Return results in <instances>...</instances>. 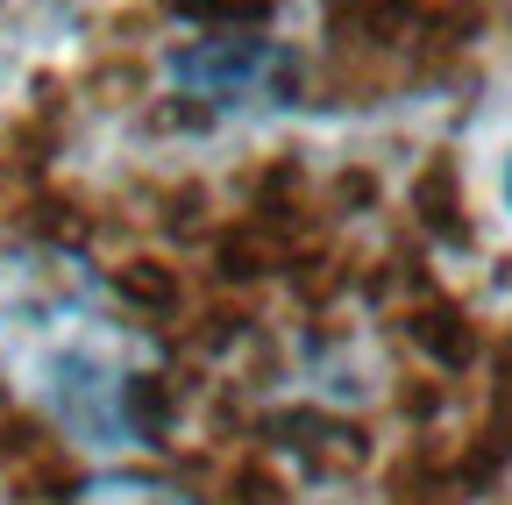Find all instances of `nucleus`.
Segmentation results:
<instances>
[{"instance_id": "1", "label": "nucleus", "mask_w": 512, "mask_h": 505, "mask_svg": "<svg viewBox=\"0 0 512 505\" xmlns=\"http://www.w3.org/2000/svg\"><path fill=\"white\" fill-rule=\"evenodd\" d=\"M0 363L86 449L136 441V342L114 328L79 264L43 257L0 278Z\"/></svg>"}, {"instance_id": "2", "label": "nucleus", "mask_w": 512, "mask_h": 505, "mask_svg": "<svg viewBox=\"0 0 512 505\" xmlns=\"http://www.w3.org/2000/svg\"><path fill=\"white\" fill-rule=\"evenodd\" d=\"M171 79L214 100H278L292 93V57L271 36H207L192 50H171Z\"/></svg>"}, {"instance_id": "3", "label": "nucleus", "mask_w": 512, "mask_h": 505, "mask_svg": "<svg viewBox=\"0 0 512 505\" xmlns=\"http://www.w3.org/2000/svg\"><path fill=\"white\" fill-rule=\"evenodd\" d=\"M72 505H200V498L178 491V484H164V477H150V470H107Z\"/></svg>"}, {"instance_id": "4", "label": "nucleus", "mask_w": 512, "mask_h": 505, "mask_svg": "<svg viewBox=\"0 0 512 505\" xmlns=\"http://www.w3.org/2000/svg\"><path fill=\"white\" fill-rule=\"evenodd\" d=\"M505 207H512V164H505Z\"/></svg>"}]
</instances>
